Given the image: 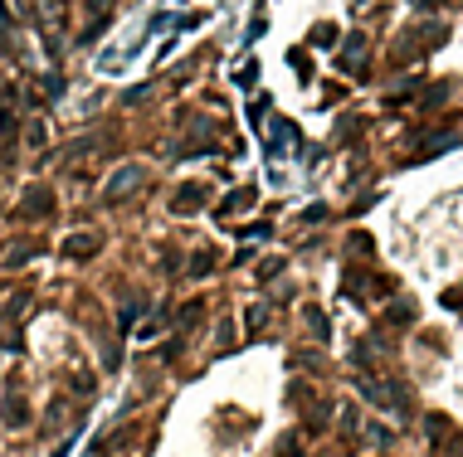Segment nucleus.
I'll return each instance as SVG.
<instances>
[{"label": "nucleus", "instance_id": "obj_4", "mask_svg": "<svg viewBox=\"0 0 463 457\" xmlns=\"http://www.w3.org/2000/svg\"><path fill=\"white\" fill-rule=\"evenodd\" d=\"M142 180H146V170H142V165H122L117 176L108 180V195H113V200H122V195H127V190H137Z\"/></svg>", "mask_w": 463, "mask_h": 457}, {"label": "nucleus", "instance_id": "obj_10", "mask_svg": "<svg viewBox=\"0 0 463 457\" xmlns=\"http://www.w3.org/2000/svg\"><path fill=\"white\" fill-rule=\"evenodd\" d=\"M244 326H249V331H264V326H269V307H249V312H244Z\"/></svg>", "mask_w": 463, "mask_h": 457}, {"label": "nucleus", "instance_id": "obj_11", "mask_svg": "<svg viewBox=\"0 0 463 457\" xmlns=\"http://www.w3.org/2000/svg\"><path fill=\"white\" fill-rule=\"evenodd\" d=\"M313 44H317V49H332V44H337V25H317V30H313Z\"/></svg>", "mask_w": 463, "mask_h": 457}, {"label": "nucleus", "instance_id": "obj_2", "mask_svg": "<svg viewBox=\"0 0 463 457\" xmlns=\"http://www.w3.org/2000/svg\"><path fill=\"white\" fill-rule=\"evenodd\" d=\"M429 438H434V452H439V457H463V433L453 428V419L429 414Z\"/></svg>", "mask_w": 463, "mask_h": 457}, {"label": "nucleus", "instance_id": "obj_1", "mask_svg": "<svg viewBox=\"0 0 463 457\" xmlns=\"http://www.w3.org/2000/svg\"><path fill=\"white\" fill-rule=\"evenodd\" d=\"M444 44V25H434V20H425V25H415V30H405L400 39H395V49H390V59L395 64H415V59H425L429 49H439Z\"/></svg>", "mask_w": 463, "mask_h": 457}, {"label": "nucleus", "instance_id": "obj_6", "mask_svg": "<svg viewBox=\"0 0 463 457\" xmlns=\"http://www.w3.org/2000/svg\"><path fill=\"white\" fill-rule=\"evenodd\" d=\"M98 248H102V234H74V239L64 244L69 258H88V253H98Z\"/></svg>", "mask_w": 463, "mask_h": 457}, {"label": "nucleus", "instance_id": "obj_7", "mask_svg": "<svg viewBox=\"0 0 463 457\" xmlns=\"http://www.w3.org/2000/svg\"><path fill=\"white\" fill-rule=\"evenodd\" d=\"M253 200H259V190H253V185H244V190H234V195L220 204V214H239V209H249Z\"/></svg>", "mask_w": 463, "mask_h": 457}, {"label": "nucleus", "instance_id": "obj_8", "mask_svg": "<svg viewBox=\"0 0 463 457\" xmlns=\"http://www.w3.org/2000/svg\"><path fill=\"white\" fill-rule=\"evenodd\" d=\"M273 457H307V443H302V433H288L283 443H278V452Z\"/></svg>", "mask_w": 463, "mask_h": 457}, {"label": "nucleus", "instance_id": "obj_13", "mask_svg": "<svg viewBox=\"0 0 463 457\" xmlns=\"http://www.w3.org/2000/svg\"><path fill=\"white\" fill-rule=\"evenodd\" d=\"M434 102H444V83H439V88H429V93L420 97V107H434Z\"/></svg>", "mask_w": 463, "mask_h": 457}, {"label": "nucleus", "instance_id": "obj_3", "mask_svg": "<svg viewBox=\"0 0 463 457\" xmlns=\"http://www.w3.org/2000/svg\"><path fill=\"white\" fill-rule=\"evenodd\" d=\"M205 204H210V185H205V180H185V185L171 195V209H176V214H195V209H205Z\"/></svg>", "mask_w": 463, "mask_h": 457}, {"label": "nucleus", "instance_id": "obj_12", "mask_svg": "<svg viewBox=\"0 0 463 457\" xmlns=\"http://www.w3.org/2000/svg\"><path fill=\"white\" fill-rule=\"evenodd\" d=\"M253 78H259V64H244V69L234 73V83H239V88H253Z\"/></svg>", "mask_w": 463, "mask_h": 457}, {"label": "nucleus", "instance_id": "obj_9", "mask_svg": "<svg viewBox=\"0 0 463 457\" xmlns=\"http://www.w3.org/2000/svg\"><path fill=\"white\" fill-rule=\"evenodd\" d=\"M215 263H220V253H215V248H200V253L190 258V272H210Z\"/></svg>", "mask_w": 463, "mask_h": 457}, {"label": "nucleus", "instance_id": "obj_5", "mask_svg": "<svg viewBox=\"0 0 463 457\" xmlns=\"http://www.w3.org/2000/svg\"><path fill=\"white\" fill-rule=\"evenodd\" d=\"M49 209H54V200H49V190L44 185H34V195L20 204V219H39V214H49Z\"/></svg>", "mask_w": 463, "mask_h": 457}]
</instances>
